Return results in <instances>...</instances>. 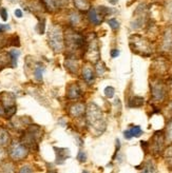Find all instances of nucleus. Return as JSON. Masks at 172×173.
Returning a JSON list of instances; mask_svg holds the SVG:
<instances>
[{"label":"nucleus","instance_id":"nucleus-1","mask_svg":"<svg viewBox=\"0 0 172 173\" xmlns=\"http://www.w3.org/2000/svg\"><path fill=\"white\" fill-rule=\"evenodd\" d=\"M63 42L65 48L69 50V53L72 54H75L76 51H83L87 47L86 37L77 31H74L73 29H68L65 32Z\"/></svg>","mask_w":172,"mask_h":173},{"label":"nucleus","instance_id":"nucleus-2","mask_svg":"<svg viewBox=\"0 0 172 173\" xmlns=\"http://www.w3.org/2000/svg\"><path fill=\"white\" fill-rule=\"evenodd\" d=\"M87 121L89 128L92 131H96V135L101 134L105 131L106 122L103 119V113L95 104H90L87 111Z\"/></svg>","mask_w":172,"mask_h":173},{"label":"nucleus","instance_id":"nucleus-3","mask_svg":"<svg viewBox=\"0 0 172 173\" xmlns=\"http://www.w3.org/2000/svg\"><path fill=\"white\" fill-rule=\"evenodd\" d=\"M48 42L50 48L54 51V52L58 53L60 52L63 47H65V42H63V34H62L61 29L57 27V25H53L49 29L48 32Z\"/></svg>","mask_w":172,"mask_h":173},{"label":"nucleus","instance_id":"nucleus-4","mask_svg":"<svg viewBox=\"0 0 172 173\" xmlns=\"http://www.w3.org/2000/svg\"><path fill=\"white\" fill-rule=\"evenodd\" d=\"M29 154V149L22 142H14L10 147V151H9V155L11 159L14 162H19L24 159Z\"/></svg>","mask_w":172,"mask_h":173},{"label":"nucleus","instance_id":"nucleus-5","mask_svg":"<svg viewBox=\"0 0 172 173\" xmlns=\"http://www.w3.org/2000/svg\"><path fill=\"white\" fill-rule=\"evenodd\" d=\"M152 150L154 153H159L163 149L164 146V136H163L162 131L156 132L152 138Z\"/></svg>","mask_w":172,"mask_h":173},{"label":"nucleus","instance_id":"nucleus-6","mask_svg":"<svg viewBox=\"0 0 172 173\" xmlns=\"http://www.w3.org/2000/svg\"><path fill=\"white\" fill-rule=\"evenodd\" d=\"M151 92L152 96L155 100H163L164 97H165V86H163L162 83H155L151 86Z\"/></svg>","mask_w":172,"mask_h":173},{"label":"nucleus","instance_id":"nucleus-7","mask_svg":"<svg viewBox=\"0 0 172 173\" xmlns=\"http://www.w3.org/2000/svg\"><path fill=\"white\" fill-rule=\"evenodd\" d=\"M81 96V89L77 83H73L67 90V97L69 99H77Z\"/></svg>","mask_w":172,"mask_h":173},{"label":"nucleus","instance_id":"nucleus-8","mask_svg":"<svg viewBox=\"0 0 172 173\" xmlns=\"http://www.w3.org/2000/svg\"><path fill=\"white\" fill-rule=\"evenodd\" d=\"M1 104H3L4 110L9 108L15 107V96L13 93H2L1 94Z\"/></svg>","mask_w":172,"mask_h":173},{"label":"nucleus","instance_id":"nucleus-9","mask_svg":"<svg viewBox=\"0 0 172 173\" xmlns=\"http://www.w3.org/2000/svg\"><path fill=\"white\" fill-rule=\"evenodd\" d=\"M81 75H83V79L86 81L88 85H92L95 80V76H94V71L93 69H91L90 67H85L81 71Z\"/></svg>","mask_w":172,"mask_h":173},{"label":"nucleus","instance_id":"nucleus-10","mask_svg":"<svg viewBox=\"0 0 172 173\" xmlns=\"http://www.w3.org/2000/svg\"><path fill=\"white\" fill-rule=\"evenodd\" d=\"M42 3L49 12H55L61 5V0H42Z\"/></svg>","mask_w":172,"mask_h":173},{"label":"nucleus","instance_id":"nucleus-11","mask_svg":"<svg viewBox=\"0 0 172 173\" xmlns=\"http://www.w3.org/2000/svg\"><path fill=\"white\" fill-rule=\"evenodd\" d=\"M88 18H89L90 22L95 24V25L100 24V22H101V20H103V17L99 16L98 12H97L95 9H90L89 13H88Z\"/></svg>","mask_w":172,"mask_h":173},{"label":"nucleus","instance_id":"nucleus-12","mask_svg":"<svg viewBox=\"0 0 172 173\" xmlns=\"http://www.w3.org/2000/svg\"><path fill=\"white\" fill-rule=\"evenodd\" d=\"M54 150H55L56 152V164H63V162H65V159L68 158L70 156V153H67V154H63V153L67 151V150L69 149H65V148H54Z\"/></svg>","mask_w":172,"mask_h":173},{"label":"nucleus","instance_id":"nucleus-13","mask_svg":"<svg viewBox=\"0 0 172 173\" xmlns=\"http://www.w3.org/2000/svg\"><path fill=\"white\" fill-rule=\"evenodd\" d=\"M68 19H69L70 25H71L72 28L77 27V25L80 23V21H81V17H80L79 13H77L75 11H71V12H70L69 15H68Z\"/></svg>","mask_w":172,"mask_h":173},{"label":"nucleus","instance_id":"nucleus-14","mask_svg":"<svg viewBox=\"0 0 172 173\" xmlns=\"http://www.w3.org/2000/svg\"><path fill=\"white\" fill-rule=\"evenodd\" d=\"M85 111H86L85 106H83V104L78 102V104H73L72 107H71L70 112H71V115H72V116H74V117H78V116H80V115H83V113H85Z\"/></svg>","mask_w":172,"mask_h":173},{"label":"nucleus","instance_id":"nucleus-15","mask_svg":"<svg viewBox=\"0 0 172 173\" xmlns=\"http://www.w3.org/2000/svg\"><path fill=\"white\" fill-rule=\"evenodd\" d=\"M7 54H9V58H10L11 67H12V68H16V67H17L18 58H19V56H20V51L13 49V50H11Z\"/></svg>","mask_w":172,"mask_h":173},{"label":"nucleus","instance_id":"nucleus-16","mask_svg":"<svg viewBox=\"0 0 172 173\" xmlns=\"http://www.w3.org/2000/svg\"><path fill=\"white\" fill-rule=\"evenodd\" d=\"M45 71V66L42 65L41 63H38L36 65L34 69V77L37 81H42V78H43V73Z\"/></svg>","mask_w":172,"mask_h":173},{"label":"nucleus","instance_id":"nucleus-17","mask_svg":"<svg viewBox=\"0 0 172 173\" xmlns=\"http://www.w3.org/2000/svg\"><path fill=\"white\" fill-rule=\"evenodd\" d=\"M74 5L77 10L80 12H86L90 10V2L89 0H73Z\"/></svg>","mask_w":172,"mask_h":173},{"label":"nucleus","instance_id":"nucleus-18","mask_svg":"<svg viewBox=\"0 0 172 173\" xmlns=\"http://www.w3.org/2000/svg\"><path fill=\"white\" fill-rule=\"evenodd\" d=\"M11 140L10 134L5 129H0V146L1 147H7L9 146Z\"/></svg>","mask_w":172,"mask_h":173},{"label":"nucleus","instance_id":"nucleus-19","mask_svg":"<svg viewBox=\"0 0 172 173\" xmlns=\"http://www.w3.org/2000/svg\"><path fill=\"white\" fill-rule=\"evenodd\" d=\"M65 68L71 71L73 73H76L77 72V70H78V63L76 61L74 58H71L69 60H65Z\"/></svg>","mask_w":172,"mask_h":173},{"label":"nucleus","instance_id":"nucleus-20","mask_svg":"<svg viewBox=\"0 0 172 173\" xmlns=\"http://www.w3.org/2000/svg\"><path fill=\"white\" fill-rule=\"evenodd\" d=\"M144 104V98L141 96H133L129 100V107L138 108Z\"/></svg>","mask_w":172,"mask_h":173},{"label":"nucleus","instance_id":"nucleus-21","mask_svg":"<svg viewBox=\"0 0 172 173\" xmlns=\"http://www.w3.org/2000/svg\"><path fill=\"white\" fill-rule=\"evenodd\" d=\"M164 49L165 50H169L172 47V31H167L164 37Z\"/></svg>","mask_w":172,"mask_h":173},{"label":"nucleus","instance_id":"nucleus-22","mask_svg":"<svg viewBox=\"0 0 172 173\" xmlns=\"http://www.w3.org/2000/svg\"><path fill=\"white\" fill-rule=\"evenodd\" d=\"M129 130H130L131 134H132V137H139L143 134V130H141L139 126H134V127H132Z\"/></svg>","mask_w":172,"mask_h":173},{"label":"nucleus","instance_id":"nucleus-23","mask_svg":"<svg viewBox=\"0 0 172 173\" xmlns=\"http://www.w3.org/2000/svg\"><path fill=\"white\" fill-rule=\"evenodd\" d=\"M9 45H13V47L20 45V39L18 37V35H13V36L9 37Z\"/></svg>","mask_w":172,"mask_h":173},{"label":"nucleus","instance_id":"nucleus-24","mask_svg":"<svg viewBox=\"0 0 172 173\" xmlns=\"http://www.w3.org/2000/svg\"><path fill=\"white\" fill-rule=\"evenodd\" d=\"M2 171L3 173H14L15 167L12 163H5L2 165Z\"/></svg>","mask_w":172,"mask_h":173},{"label":"nucleus","instance_id":"nucleus-25","mask_svg":"<svg viewBox=\"0 0 172 173\" xmlns=\"http://www.w3.org/2000/svg\"><path fill=\"white\" fill-rule=\"evenodd\" d=\"M36 30L39 34H43L45 31V18H41L39 19V22H38L37 27H36Z\"/></svg>","mask_w":172,"mask_h":173},{"label":"nucleus","instance_id":"nucleus-26","mask_svg":"<svg viewBox=\"0 0 172 173\" xmlns=\"http://www.w3.org/2000/svg\"><path fill=\"white\" fill-rule=\"evenodd\" d=\"M107 22H108V24L110 25V28L112 29L113 31H117V30L119 29V22H118L115 18H111V19H109Z\"/></svg>","mask_w":172,"mask_h":173},{"label":"nucleus","instance_id":"nucleus-27","mask_svg":"<svg viewBox=\"0 0 172 173\" xmlns=\"http://www.w3.org/2000/svg\"><path fill=\"white\" fill-rule=\"evenodd\" d=\"M166 137L168 142H172V120H170L167 125V129H166Z\"/></svg>","mask_w":172,"mask_h":173},{"label":"nucleus","instance_id":"nucleus-28","mask_svg":"<svg viewBox=\"0 0 172 173\" xmlns=\"http://www.w3.org/2000/svg\"><path fill=\"white\" fill-rule=\"evenodd\" d=\"M114 93H115V90H114L113 86H107L105 89V95L108 97V98H112L114 96Z\"/></svg>","mask_w":172,"mask_h":173},{"label":"nucleus","instance_id":"nucleus-29","mask_svg":"<svg viewBox=\"0 0 172 173\" xmlns=\"http://www.w3.org/2000/svg\"><path fill=\"white\" fill-rule=\"evenodd\" d=\"M7 45H9V37L0 35V49H3Z\"/></svg>","mask_w":172,"mask_h":173},{"label":"nucleus","instance_id":"nucleus-30","mask_svg":"<svg viewBox=\"0 0 172 173\" xmlns=\"http://www.w3.org/2000/svg\"><path fill=\"white\" fill-rule=\"evenodd\" d=\"M0 17L3 21H7L9 19V15H7V11L5 7H1L0 9Z\"/></svg>","mask_w":172,"mask_h":173},{"label":"nucleus","instance_id":"nucleus-31","mask_svg":"<svg viewBox=\"0 0 172 173\" xmlns=\"http://www.w3.org/2000/svg\"><path fill=\"white\" fill-rule=\"evenodd\" d=\"M19 173H33V169H32L31 166L29 165H25V166H22L19 170Z\"/></svg>","mask_w":172,"mask_h":173},{"label":"nucleus","instance_id":"nucleus-32","mask_svg":"<svg viewBox=\"0 0 172 173\" xmlns=\"http://www.w3.org/2000/svg\"><path fill=\"white\" fill-rule=\"evenodd\" d=\"M77 159H78L80 163H85V162L87 160L86 153L83 152V151H79V152H78V155H77Z\"/></svg>","mask_w":172,"mask_h":173},{"label":"nucleus","instance_id":"nucleus-33","mask_svg":"<svg viewBox=\"0 0 172 173\" xmlns=\"http://www.w3.org/2000/svg\"><path fill=\"white\" fill-rule=\"evenodd\" d=\"M100 66L101 67H99V65L97 63V73H98L99 75H103V73H105V71H106V68H105V65H103V63H101Z\"/></svg>","mask_w":172,"mask_h":173},{"label":"nucleus","instance_id":"nucleus-34","mask_svg":"<svg viewBox=\"0 0 172 173\" xmlns=\"http://www.w3.org/2000/svg\"><path fill=\"white\" fill-rule=\"evenodd\" d=\"M11 29V27L9 24H0V33H3L5 31H9Z\"/></svg>","mask_w":172,"mask_h":173},{"label":"nucleus","instance_id":"nucleus-35","mask_svg":"<svg viewBox=\"0 0 172 173\" xmlns=\"http://www.w3.org/2000/svg\"><path fill=\"white\" fill-rule=\"evenodd\" d=\"M119 56V51L117 50V49H113L112 51H111V57H113V58H116Z\"/></svg>","mask_w":172,"mask_h":173},{"label":"nucleus","instance_id":"nucleus-36","mask_svg":"<svg viewBox=\"0 0 172 173\" xmlns=\"http://www.w3.org/2000/svg\"><path fill=\"white\" fill-rule=\"evenodd\" d=\"M15 16L17 18H22V16H23V12H22L20 9H17V10H15Z\"/></svg>","mask_w":172,"mask_h":173},{"label":"nucleus","instance_id":"nucleus-37","mask_svg":"<svg viewBox=\"0 0 172 173\" xmlns=\"http://www.w3.org/2000/svg\"><path fill=\"white\" fill-rule=\"evenodd\" d=\"M124 136L126 139H131L132 138V134H131L130 130H126V131H124Z\"/></svg>","mask_w":172,"mask_h":173},{"label":"nucleus","instance_id":"nucleus-38","mask_svg":"<svg viewBox=\"0 0 172 173\" xmlns=\"http://www.w3.org/2000/svg\"><path fill=\"white\" fill-rule=\"evenodd\" d=\"M4 157V151H3V148L0 146V159L3 158Z\"/></svg>","mask_w":172,"mask_h":173},{"label":"nucleus","instance_id":"nucleus-39","mask_svg":"<svg viewBox=\"0 0 172 173\" xmlns=\"http://www.w3.org/2000/svg\"><path fill=\"white\" fill-rule=\"evenodd\" d=\"M110 3H112V4H116L117 3V0H108Z\"/></svg>","mask_w":172,"mask_h":173},{"label":"nucleus","instance_id":"nucleus-40","mask_svg":"<svg viewBox=\"0 0 172 173\" xmlns=\"http://www.w3.org/2000/svg\"><path fill=\"white\" fill-rule=\"evenodd\" d=\"M3 113H4V110H3V109H2V107L0 106V116H1V115L3 114Z\"/></svg>","mask_w":172,"mask_h":173},{"label":"nucleus","instance_id":"nucleus-41","mask_svg":"<svg viewBox=\"0 0 172 173\" xmlns=\"http://www.w3.org/2000/svg\"><path fill=\"white\" fill-rule=\"evenodd\" d=\"M48 173H57L55 171V170H50V171H48Z\"/></svg>","mask_w":172,"mask_h":173},{"label":"nucleus","instance_id":"nucleus-42","mask_svg":"<svg viewBox=\"0 0 172 173\" xmlns=\"http://www.w3.org/2000/svg\"><path fill=\"white\" fill-rule=\"evenodd\" d=\"M141 173H147V171H145V170H144V171H143Z\"/></svg>","mask_w":172,"mask_h":173},{"label":"nucleus","instance_id":"nucleus-43","mask_svg":"<svg viewBox=\"0 0 172 173\" xmlns=\"http://www.w3.org/2000/svg\"><path fill=\"white\" fill-rule=\"evenodd\" d=\"M83 173H88V172H87V171H83Z\"/></svg>","mask_w":172,"mask_h":173}]
</instances>
